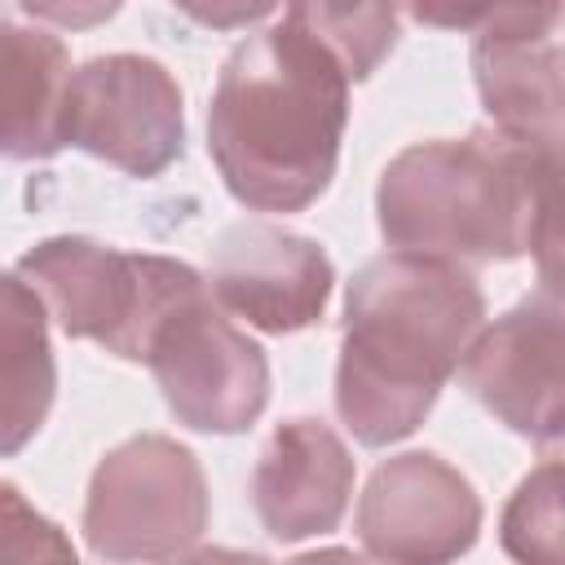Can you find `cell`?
<instances>
[{"label": "cell", "mask_w": 565, "mask_h": 565, "mask_svg": "<svg viewBox=\"0 0 565 565\" xmlns=\"http://www.w3.org/2000/svg\"><path fill=\"white\" fill-rule=\"evenodd\" d=\"M486 322V291L459 260L384 252L344 291L335 415L358 446L411 437Z\"/></svg>", "instance_id": "1"}, {"label": "cell", "mask_w": 565, "mask_h": 565, "mask_svg": "<svg viewBox=\"0 0 565 565\" xmlns=\"http://www.w3.org/2000/svg\"><path fill=\"white\" fill-rule=\"evenodd\" d=\"M349 75L291 22L230 49L207 102V154L252 212H305L335 177Z\"/></svg>", "instance_id": "2"}, {"label": "cell", "mask_w": 565, "mask_h": 565, "mask_svg": "<svg viewBox=\"0 0 565 565\" xmlns=\"http://www.w3.org/2000/svg\"><path fill=\"white\" fill-rule=\"evenodd\" d=\"M556 172L561 154L499 128L411 141L380 172L375 221L388 247L459 265L543 256V282H552Z\"/></svg>", "instance_id": "3"}, {"label": "cell", "mask_w": 565, "mask_h": 565, "mask_svg": "<svg viewBox=\"0 0 565 565\" xmlns=\"http://www.w3.org/2000/svg\"><path fill=\"white\" fill-rule=\"evenodd\" d=\"M18 274L71 340H93L124 362H141L150 322L181 287L199 278V269L185 260L124 252L84 234L40 238L18 256Z\"/></svg>", "instance_id": "4"}, {"label": "cell", "mask_w": 565, "mask_h": 565, "mask_svg": "<svg viewBox=\"0 0 565 565\" xmlns=\"http://www.w3.org/2000/svg\"><path fill=\"white\" fill-rule=\"evenodd\" d=\"M141 362L150 366L172 419L194 433H243L269 402L265 349L212 300L203 274L150 322Z\"/></svg>", "instance_id": "5"}, {"label": "cell", "mask_w": 565, "mask_h": 565, "mask_svg": "<svg viewBox=\"0 0 565 565\" xmlns=\"http://www.w3.org/2000/svg\"><path fill=\"white\" fill-rule=\"evenodd\" d=\"M212 494L190 446L141 433L102 455L88 477L84 539L102 561H172L190 556L207 534Z\"/></svg>", "instance_id": "6"}, {"label": "cell", "mask_w": 565, "mask_h": 565, "mask_svg": "<svg viewBox=\"0 0 565 565\" xmlns=\"http://www.w3.org/2000/svg\"><path fill=\"white\" fill-rule=\"evenodd\" d=\"M62 141L150 181L185 150V97L177 75L146 53H102L71 66Z\"/></svg>", "instance_id": "7"}, {"label": "cell", "mask_w": 565, "mask_h": 565, "mask_svg": "<svg viewBox=\"0 0 565 565\" xmlns=\"http://www.w3.org/2000/svg\"><path fill=\"white\" fill-rule=\"evenodd\" d=\"M455 375H459V388L472 402H481L503 428L552 450L565 428L556 282H543L494 322L486 318L468 340Z\"/></svg>", "instance_id": "8"}, {"label": "cell", "mask_w": 565, "mask_h": 565, "mask_svg": "<svg viewBox=\"0 0 565 565\" xmlns=\"http://www.w3.org/2000/svg\"><path fill=\"white\" fill-rule=\"evenodd\" d=\"M353 530L366 556L433 565L455 561L477 543L481 499L472 481L433 450H406L384 459L353 512Z\"/></svg>", "instance_id": "9"}, {"label": "cell", "mask_w": 565, "mask_h": 565, "mask_svg": "<svg viewBox=\"0 0 565 565\" xmlns=\"http://www.w3.org/2000/svg\"><path fill=\"white\" fill-rule=\"evenodd\" d=\"M335 287L331 256L322 243L274 225V221H238L212 243L207 260V291L212 300L265 331V335H296L327 313Z\"/></svg>", "instance_id": "10"}, {"label": "cell", "mask_w": 565, "mask_h": 565, "mask_svg": "<svg viewBox=\"0 0 565 565\" xmlns=\"http://www.w3.org/2000/svg\"><path fill=\"white\" fill-rule=\"evenodd\" d=\"M353 477L358 468L344 437L313 415H291L260 446L247 494L269 539L300 543L322 539L344 521Z\"/></svg>", "instance_id": "11"}, {"label": "cell", "mask_w": 565, "mask_h": 565, "mask_svg": "<svg viewBox=\"0 0 565 565\" xmlns=\"http://www.w3.org/2000/svg\"><path fill=\"white\" fill-rule=\"evenodd\" d=\"M468 57L490 128L561 154V22L477 31Z\"/></svg>", "instance_id": "12"}, {"label": "cell", "mask_w": 565, "mask_h": 565, "mask_svg": "<svg viewBox=\"0 0 565 565\" xmlns=\"http://www.w3.org/2000/svg\"><path fill=\"white\" fill-rule=\"evenodd\" d=\"M71 79L66 44L40 26L0 13V159H53L62 141V102Z\"/></svg>", "instance_id": "13"}, {"label": "cell", "mask_w": 565, "mask_h": 565, "mask_svg": "<svg viewBox=\"0 0 565 565\" xmlns=\"http://www.w3.org/2000/svg\"><path fill=\"white\" fill-rule=\"evenodd\" d=\"M57 397L49 313L18 269H0V455L35 441Z\"/></svg>", "instance_id": "14"}, {"label": "cell", "mask_w": 565, "mask_h": 565, "mask_svg": "<svg viewBox=\"0 0 565 565\" xmlns=\"http://www.w3.org/2000/svg\"><path fill=\"white\" fill-rule=\"evenodd\" d=\"M397 0H287V18L353 79H371L397 49Z\"/></svg>", "instance_id": "15"}, {"label": "cell", "mask_w": 565, "mask_h": 565, "mask_svg": "<svg viewBox=\"0 0 565 565\" xmlns=\"http://www.w3.org/2000/svg\"><path fill=\"white\" fill-rule=\"evenodd\" d=\"M499 543L508 556L530 565L561 561V459L547 455L508 499L499 521Z\"/></svg>", "instance_id": "16"}, {"label": "cell", "mask_w": 565, "mask_h": 565, "mask_svg": "<svg viewBox=\"0 0 565 565\" xmlns=\"http://www.w3.org/2000/svg\"><path fill=\"white\" fill-rule=\"evenodd\" d=\"M565 0H397V9L433 31H490V26H547L561 22Z\"/></svg>", "instance_id": "17"}, {"label": "cell", "mask_w": 565, "mask_h": 565, "mask_svg": "<svg viewBox=\"0 0 565 565\" xmlns=\"http://www.w3.org/2000/svg\"><path fill=\"white\" fill-rule=\"evenodd\" d=\"M0 561H75L71 539L13 481H0Z\"/></svg>", "instance_id": "18"}, {"label": "cell", "mask_w": 565, "mask_h": 565, "mask_svg": "<svg viewBox=\"0 0 565 565\" xmlns=\"http://www.w3.org/2000/svg\"><path fill=\"white\" fill-rule=\"evenodd\" d=\"M22 18L49 26V31H93L110 22L124 0H18Z\"/></svg>", "instance_id": "19"}, {"label": "cell", "mask_w": 565, "mask_h": 565, "mask_svg": "<svg viewBox=\"0 0 565 565\" xmlns=\"http://www.w3.org/2000/svg\"><path fill=\"white\" fill-rule=\"evenodd\" d=\"M172 9H181L190 22L212 26V31H243L269 18L278 0H172Z\"/></svg>", "instance_id": "20"}]
</instances>
